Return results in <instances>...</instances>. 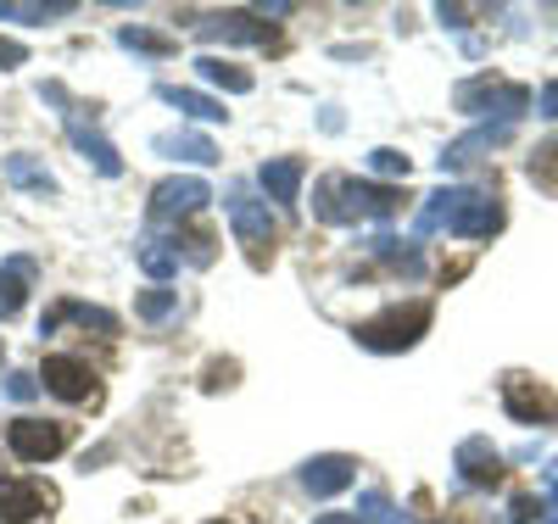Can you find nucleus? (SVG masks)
<instances>
[{
    "mask_svg": "<svg viewBox=\"0 0 558 524\" xmlns=\"http://www.w3.org/2000/svg\"><path fill=\"white\" fill-rule=\"evenodd\" d=\"M452 468H458V480H463V486L492 491V486L502 480V452H497L486 436H470V441H458V452H452Z\"/></svg>",
    "mask_w": 558,
    "mask_h": 524,
    "instance_id": "nucleus-11",
    "label": "nucleus"
},
{
    "mask_svg": "<svg viewBox=\"0 0 558 524\" xmlns=\"http://www.w3.org/2000/svg\"><path fill=\"white\" fill-rule=\"evenodd\" d=\"M151 151H157V157H173V162H196V168H213V162H218V146H213L207 134H191V129L157 134V139H151Z\"/></svg>",
    "mask_w": 558,
    "mask_h": 524,
    "instance_id": "nucleus-18",
    "label": "nucleus"
},
{
    "mask_svg": "<svg viewBox=\"0 0 558 524\" xmlns=\"http://www.w3.org/2000/svg\"><path fill=\"white\" fill-rule=\"evenodd\" d=\"M196 39H207V45H274L279 34L257 12H218V17L196 23Z\"/></svg>",
    "mask_w": 558,
    "mask_h": 524,
    "instance_id": "nucleus-9",
    "label": "nucleus"
},
{
    "mask_svg": "<svg viewBox=\"0 0 558 524\" xmlns=\"http://www.w3.org/2000/svg\"><path fill=\"white\" fill-rule=\"evenodd\" d=\"M402 207L397 184L352 179V173H324L313 184V218L318 223H363V218H391Z\"/></svg>",
    "mask_w": 558,
    "mask_h": 524,
    "instance_id": "nucleus-2",
    "label": "nucleus"
},
{
    "mask_svg": "<svg viewBox=\"0 0 558 524\" xmlns=\"http://www.w3.org/2000/svg\"><path fill=\"white\" fill-rule=\"evenodd\" d=\"M173 246H184V257H191L196 268L213 263V241H207V234H184V241H173Z\"/></svg>",
    "mask_w": 558,
    "mask_h": 524,
    "instance_id": "nucleus-32",
    "label": "nucleus"
},
{
    "mask_svg": "<svg viewBox=\"0 0 558 524\" xmlns=\"http://www.w3.org/2000/svg\"><path fill=\"white\" fill-rule=\"evenodd\" d=\"M7 447H12L17 463H51V458L68 452V424H57V418H12Z\"/></svg>",
    "mask_w": 558,
    "mask_h": 524,
    "instance_id": "nucleus-6",
    "label": "nucleus"
},
{
    "mask_svg": "<svg viewBox=\"0 0 558 524\" xmlns=\"http://www.w3.org/2000/svg\"><path fill=\"white\" fill-rule=\"evenodd\" d=\"M39 379H45V391L62 397V402H89L96 397V374H89L84 357H45Z\"/></svg>",
    "mask_w": 558,
    "mask_h": 524,
    "instance_id": "nucleus-13",
    "label": "nucleus"
},
{
    "mask_svg": "<svg viewBox=\"0 0 558 524\" xmlns=\"http://www.w3.org/2000/svg\"><path fill=\"white\" fill-rule=\"evenodd\" d=\"M302 491H313L318 502H330V497H341L352 480H357V463L347 458V452H318V458H307L302 463Z\"/></svg>",
    "mask_w": 558,
    "mask_h": 524,
    "instance_id": "nucleus-10",
    "label": "nucleus"
},
{
    "mask_svg": "<svg viewBox=\"0 0 558 524\" xmlns=\"http://www.w3.org/2000/svg\"><path fill=\"white\" fill-rule=\"evenodd\" d=\"M118 45H123V51H134V57H157V62L179 51V45H173L168 34H157V28H140V23L118 28Z\"/></svg>",
    "mask_w": 558,
    "mask_h": 524,
    "instance_id": "nucleus-25",
    "label": "nucleus"
},
{
    "mask_svg": "<svg viewBox=\"0 0 558 524\" xmlns=\"http://www.w3.org/2000/svg\"><path fill=\"white\" fill-rule=\"evenodd\" d=\"M508 134H514V129H502V123H486V129H475V134H463L458 146H447V151H441V173H452V168H463V162H475L481 151L502 146Z\"/></svg>",
    "mask_w": 558,
    "mask_h": 524,
    "instance_id": "nucleus-20",
    "label": "nucleus"
},
{
    "mask_svg": "<svg viewBox=\"0 0 558 524\" xmlns=\"http://www.w3.org/2000/svg\"><path fill=\"white\" fill-rule=\"evenodd\" d=\"M0 173H7V184H17V190H28V196H57V179L51 173H45L34 157H7V162H0Z\"/></svg>",
    "mask_w": 558,
    "mask_h": 524,
    "instance_id": "nucleus-22",
    "label": "nucleus"
},
{
    "mask_svg": "<svg viewBox=\"0 0 558 524\" xmlns=\"http://www.w3.org/2000/svg\"><path fill=\"white\" fill-rule=\"evenodd\" d=\"M542 513V502L536 497H514V508H508V519H514V524H531Z\"/></svg>",
    "mask_w": 558,
    "mask_h": 524,
    "instance_id": "nucleus-35",
    "label": "nucleus"
},
{
    "mask_svg": "<svg viewBox=\"0 0 558 524\" xmlns=\"http://www.w3.org/2000/svg\"><path fill=\"white\" fill-rule=\"evenodd\" d=\"M134 313L146 318V324H162V318H173V313H179V291H162V284H151V291H140Z\"/></svg>",
    "mask_w": 558,
    "mask_h": 524,
    "instance_id": "nucleus-27",
    "label": "nucleus"
},
{
    "mask_svg": "<svg viewBox=\"0 0 558 524\" xmlns=\"http://www.w3.org/2000/svg\"><path fill=\"white\" fill-rule=\"evenodd\" d=\"M34 279H39V263L34 257H7V263H0V324H12L23 313Z\"/></svg>",
    "mask_w": 558,
    "mask_h": 524,
    "instance_id": "nucleus-14",
    "label": "nucleus"
},
{
    "mask_svg": "<svg viewBox=\"0 0 558 524\" xmlns=\"http://www.w3.org/2000/svg\"><path fill=\"white\" fill-rule=\"evenodd\" d=\"M531 179H536V184H558V139L536 151V162H531Z\"/></svg>",
    "mask_w": 558,
    "mask_h": 524,
    "instance_id": "nucleus-30",
    "label": "nucleus"
},
{
    "mask_svg": "<svg viewBox=\"0 0 558 524\" xmlns=\"http://www.w3.org/2000/svg\"><path fill=\"white\" fill-rule=\"evenodd\" d=\"M430 318H436L430 302H408V307H386V313H375V318L352 324V336H357V346H368V352H408V346L425 341Z\"/></svg>",
    "mask_w": 558,
    "mask_h": 524,
    "instance_id": "nucleus-4",
    "label": "nucleus"
},
{
    "mask_svg": "<svg viewBox=\"0 0 558 524\" xmlns=\"http://www.w3.org/2000/svg\"><path fill=\"white\" fill-rule=\"evenodd\" d=\"M196 73H202L213 89H229V95H252V89H257V78H252L246 68L223 62V57H196Z\"/></svg>",
    "mask_w": 558,
    "mask_h": 524,
    "instance_id": "nucleus-23",
    "label": "nucleus"
},
{
    "mask_svg": "<svg viewBox=\"0 0 558 524\" xmlns=\"http://www.w3.org/2000/svg\"><path fill=\"white\" fill-rule=\"evenodd\" d=\"M68 134H73V146L84 151V162L96 168L101 179H118V173H123V157H118V146H112V139H107L96 123H78V118H68Z\"/></svg>",
    "mask_w": 558,
    "mask_h": 524,
    "instance_id": "nucleus-15",
    "label": "nucleus"
},
{
    "mask_svg": "<svg viewBox=\"0 0 558 524\" xmlns=\"http://www.w3.org/2000/svg\"><path fill=\"white\" fill-rule=\"evenodd\" d=\"M73 12V0H0V23H57Z\"/></svg>",
    "mask_w": 558,
    "mask_h": 524,
    "instance_id": "nucleus-21",
    "label": "nucleus"
},
{
    "mask_svg": "<svg viewBox=\"0 0 558 524\" xmlns=\"http://www.w3.org/2000/svg\"><path fill=\"white\" fill-rule=\"evenodd\" d=\"M302 179H307V168H302L296 157H274V162L257 168V184L268 190V202H279V207H296Z\"/></svg>",
    "mask_w": 558,
    "mask_h": 524,
    "instance_id": "nucleus-16",
    "label": "nucleus"
},
{
    "mask_svg": "<svg viewBox=\"0 0 558 524\" xmlns=\"http://www.w3.org/2000/svg\"><path fill=\"white\" fill-rule=\"evenodd\" d=\"M0 357H7V346H0Z\"/></svg>",
    "mask_w": 558,
    "mask_h": 524,
    "instance_id": "nucleus-40",
    "label": "nucleus"
},
{
    "mask_svg": "<svg viewBox=\"0 0 558 524\" xmlns=\"http://www.w3.org/2000/svg\"><path fill=\"white\" fill-rule=\"evenodd\" d=\"M536 95L525 84H508V78H463L452 89V107L470 112V118H497L502 129H514L525 112H531Z\"/></svg>",
    "mask_w": 558,
    "mask_h": 524,
    "instance_id": "nucleus-3",
    "label": "nucleus"
},
{
    "mask_svg": "<svg viewBox=\"0 0 558 524\" xmlns=\"http://www.w3.org/2000/svg\"><path fill=\"white\" fill-rule=\"evenodd\" d=\"M313 524H363V519H352V513H324V519H313Z\"/></svg>",
    "mask_w": 558,
    "mask_h": 524,
    "instance_id": "nucleus-36",
    "label": "nucleus"
},
{
    "mask_svg": "<svg viewBox=\"0 0 558 524\" xmlns=\"http://www.w3.org/2000/svg\"><path fill=\"white\" fill-rule=\"evenodd\" d=\"M547 524H558V513H553V519H547Z\"/></svg>",
    "mask_w": 558,
    "mask_h": 524,
    "instance_id": "nucleus-38",
    "label": "nucleus"
},
{
    "mask_svg": "<svg viewBox=\"0 0 558 524\" xmlns=\"http://www.w3.org/2000/svg\"><path fill=\"white\" fill-rule=\"evenodd\" d=\"M134 257H140V268H146V279H157V284H162V279H173V273H179V263H184L173 241H140V252H134Z\"/></svg>",
    "mask_w": 558,
    "mask_h": 524,
    "instance_id": "nucleus-26",
    "label": "nucleus"
},
{
    "mask_svg": "<svg viewBox=\"0 0 558 524\" xmlns=\"http://www.w3.org/2000/svg\"><path fill=\"white\" fill-rule=\"evenodd\" d=\"M547 486H553V513H558V463L547 468Z\"/></svg>",
    "mask_w": 558,
    "mask_h": 524,
    "instance_id": "nucleus-37",
    "label": "nucleus"
},
{
    "mask_svg": "<svg viewBox=\"0 0 558 524\" xmlns=\"http://www.w3.org/2000/svg\"><path fill=\"white\" fill-rule=\"evenodd\" d=\"M213 524H229V519H213Z\"/></svg>",
    "mask_w": 558,
    "mask_h": 524,
    "instance_id": "nucleus-39",
    "label": "nucleus"
},
{
    "mask_svg": "<svg viewBox=\"0 0 558 524\" xmlns=\"http://www.w3.org/2000/svg\"><path fill=\"white\" fill-rule=\"evenodd\" d=\"M363 513V524H397V513H391V502H386V491H363V502H357Z\"/></svg>",
    "mask_w": 558,
    "mask_h": 524,
    "instance_id": "nucleus-29",
    "label": "nucleus"
},
{
    "mask_svg": "<svg viewBox=\"0 0 558 524\" xmlns=\"http://www.w3.org/2000/svg\"><path fill=\"white\" fill-rule=\"evenodd\" d=\"M229 229H235V241L246 246V257L263 268V257H274V241H279V218L268 202L246 196V190H235L229 196Z\"/></svg>",
    "mask_w": 558,
    "mask_h": 524,
    "instance_id": "nucleus-5",
    "label": "nucleus"
},
{
    "mask_svg": "<svg viewBox=\"0 0 558 524\" xmlns=\"http://www.w3.org/2000/svg\"><path fill=\"white\" fill-rule=\"evenodd\" d=\"M536 112L558 123V78H553V84H542V95H536Z\"/></svg>",
    "mask_w": 558,
    "mask_h": 524,
    "instance_id": "nucleus-34",
    "label": "nucleus"
},
{
    "mask_svg": "<svg viewBox=\"0 0 558 524\" xmlns=\"http://www.w3.org/2000/svg\"><path fill=\"white\" fill-rule=\"evenodd\" d=\"M57 324H84V329H101V336H118V313H107V307H89V302H57L51 313H45V324H39V336H51Z\"/></svg>",
    "mask_w": 558,
    "mask_h": 524,
    "instance_id": "nucleus-17",
    "label": "nucleus"
},
{
    "mask_svg": "<svg viewBox=\"0 0 558 524\" xmlns=\"http://www.w3.org/2000/svg\"><path fill=\"white\" fill-rule=\"evenodd\" d=\"M207 202H213L207 179L179 173V179H162V184L151 190V218H157V223H184V218H196Z\"/></svg>",
    "mask_w": 558,
    "mask_h": 524,
    "instance_id": "nucleus-7",
    "label": "nucleus"
},
{
    "mask_svg": "<svg viewBox=\"0 0 558 524\" xmlns=\"http://www.w3.org/2000/svg\"><path fill=\"white\" fill-rule=\"evenodd\" d=\"M368 168H375L380 179H408V157H402V151H391V146L368 151Z\"/></svg>",
    "mask_w": 558,
    "mask_h": 524,
    "instance_id": "nucleus-28",
    "label": "nucleus"
},
{
    "mask_svg": "<svg viewBox=\"0 0 558 524\" xmlns=\"http://www.w3.org/2000/svg\"><path fill=\"white\" fill-rule=\"evenodd\" d=\"M23 62H28V51H23V45H17V39H0V68L12 73V68H23Z\"/></svg>",
    "mask_w": 558,
    "mask_h": 524,
    "instance_id": "nucleus-33",
    "label": "nucleus"
},
{
    "mask_svg": "<svg viewBox=\"0 0 558 524\" xmlns=\"http://www.w3.org/2000/svg\"><path fill=\"white\" fill-rule=\"evenodd\" d=\"M502 407H508V418H520V424H558V397L547 386H536V379H508Z\"/></svg>",
    "mask_w": 558,
    "mask_h": 524,
    "instance_id": "nucleus-12",
    "label": "nucleus"
},
{
    "mask_svg": "<svg viewBox=\"0 0 558 524\" xmlns=\"http://www.w3.org/2000/svg\"><path fill=\"white\" fill-rule=\"evenodd\" d=\"M157 95H162V101H168L173 112L196 118V123H223V118H229V112H223V101H218V95H207V89H179V84H162Z\"/></svg>",
    "mask_w": 558,
    "mask_h": 524,
    "instance_id": "nucleus-19",
    "label": "nucleus"
},
{
    "mask_svg": "<svg viewBox=\"0 0 558 524\" xmlns=\"http://www.w3.org/2000/svg\"><path fill=\"white\" fill-rule=\"evenodd\" d=\"M368 252H375L380 263H391V268H402L408 279L425 273V257H418V246H413V241H397V234H375V241H368Z\"/></svg>",
    "mask_w": 558,
    "mask_h": 524,
    "instance_id": "nucleus-24",
    "label": "nucleus"
},
{
    "mask_svg": "<svg viewBox=\"0 0 558 524\" xmlns=\"http://www.w3.org/2000/svg\"><path fill=\"white\" fill-rule=\"evenodd\" d=\"M463 234V241H492V234L502 229V202L486 196V190H436V196H425V207H418L413 218V234L425 241V234Z\"/></svg>",
    "mask_w": 558,
    "mask_h": 524,
    "instance_id": "nucleus-1",
    "label": "nucleus"
},
{
    "mask_svg": "<svg viewBox=\"0 0 558 524\" xmlns=\"http://www.w3.org/2000/svg\"><path fill=\"white\" fill-rule=\"evenodd\" d=\"M57 508V491L39 486V480H23V474H7L0 480V524H34L39 513Z\"/></svg>",
    "mask_w": 558,
    "mask_h": 524,
    "instance_id": "nucleus-8",
    "label": "nucleus"
},
{
    "mask_svg": "<svg viewBox=\"0 0 558 524\" xmlns=\"http://www.w3.org/2000/svg\"><path fill=\"white\" fill-rule=\"evenodd\" d=\"M7 397H12V402H34V397H39V374H23V368H17V374L7 379Z\"/></svg>",
    "mask_w": 558,
    "mask_h": 524,
    "instance_id": "nucleus-31",
    "label": "nucleus"
}]
</instances>
